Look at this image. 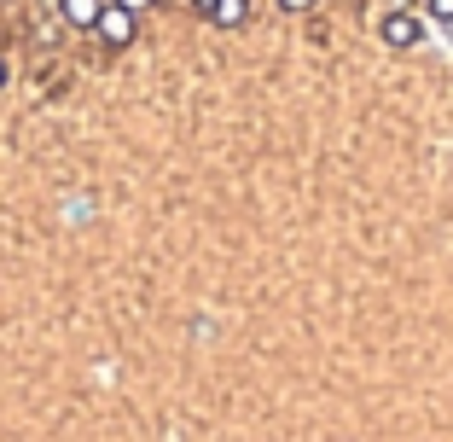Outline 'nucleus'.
Here are the masks:
<instances>
[{
  "mask_svg": "<svg viewBox=\"0 0 453 442\" xmlns=\"http://www.w3.org/2000/svg\"><path fill=\"white\" fill-rule=\"evenodd\" d=\"M441 29H448V41H453V24H441Z\"/></svg>",
  "mask_w": 453,
  "mask_h": 442,
  "instance_id": "9d476101",
  "label": "nucleus"
},
{
  "mask_svg": "<svg viewBox=\"0 0 453 442\" xmlns=\"http://www.w3.org/2000/svg\"><path fill=\"white\" fill-rule=\"evenodd\" d=\"M192 6H198V12H203V18H210V12H215V0H192Z\"/></svg>",
  "mask_w": 453,
  "mask_h": 442,
  "instance_id": "1a4fd4ad",
  "label": "nucleus"
},
{
  "mask_svg": "<svg viewBox=\"0 0 453 442\" xmlns=\"http://www.w3.org/2000/svg\"><path fill=\"white\" fill-rule=\"evenodd\" d=\"M122 6H128V12H146V6H157V0H122Z\"/></svg>",
  "mask_w": 453,
  "mask_h": 442,
  "instance_id": "0eeeda50",
  "label": "nucleus"
},
{
  "mask_svg": "<svg viewBox=\"0 0 453 442\" xmlns=\"http://www.w3.org/2000/svg\"><path fill=\"white\" fill-rule=\"evenodd\" d=\"M425 12L436 18V24H453V0H425Z\"/></svg>",
  "mask_w": 453,
  "mask_h": 442,
  "instance_id": "39448f33",
  "label": "nucleus"
},
{
  "mask_svg": "<svg viewBox=\"0 0 453 442\" xmlns=\"http://www.w3.org/2000/svg\"><path fill=\"white\" fill-rule=\"evenodd\" d=\"M210 24L215 29H244V24H250V0H215Z\"/></svg>",
  "mask_w": 453,
  "mask_h": 442,
  "instance_id": "20e7f679",
  "label": "nucleus"
},
{
  "mask_svg": "<svg viewBox=\"0 0 453 442\" xmlns=\"http://www.w3.org/2000/svg\"><path fill=\"white\" fill-rule=\"evenodd\" d=\"M6 81H12V65H6V58H0V88H6Z\"/></svg>",
  "mask_w": 453,
  "mask_h": 442,
  "instance_id": "6e6552de",
  "label": "nucleus"
},
{
  "mask_svg": "<svg viewBox=\"0 0 453 442\" xmlns=\"http://www.w3.org/2000/svg\"><path fill=\"white\" fill-rule=\"evenodd\" d=\"M314 6H320V0H280V12H291V18L296 12H314Z\"/></svg>",
  "mask_w": 453,
  "mask_h": 442,
  "instance_id": "423d86ee",
  "label": "nucleus"
},
{
  "mask_svg": "<svg viewBox=\"0 0 453 442\" xmlns=\"http://www.w3.org/2000/svg\"><path fill=\"white\" fill-rule=\"evenodd\" d=\"M99 12H105V0H58V18H65L70 29H88V35H94Z\"/></svg>",
  "mask_w": 453,
  "mask_h": 442,
  "instance_id": "7ed1b4c3",
  "label": "nucleus"
},
{
  "mask_svg": "<svg viewBox=\"0 0 453 442\" xmlns=\"http://www.w3.org/2000/svg\"><path fill=\"white\" fill-rule=\"evenodd\" d=\"M378 35H384V47H395V53H407V47H418V41L430 35V24L418 12H407V6H395V12H384V24H378Z\"/></svg>",
  "mask_w": 453,
  "mask_h": 442,
  "instance_id": "f03ea898",
  "label": "nucleus"
},
{
  "mask_svg": "<svg viewBox=\"0 0 453 442\" xmlns=\"http://www.w3.org/2000/svg\"><path fill=\"white\" fill-rule=\"evenodd\" d=\"M94 35L105 41L111 53H122V47H134V35H140V12H128L122 0H105V12H99Z\"/></svg>",
  "mask_w": 453,
  "mask_h": 442,
  "instance_id": "f257e3e1",
  "label": "nucleus"
}]
</instances>
